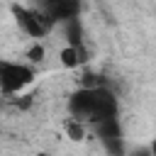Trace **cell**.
I'll return each instance as SVG.
<instances>
[{"instance_id": "obj_1", "label": "cell", "mask_w": 156, "mask_h": 156, "mask_svg": "<svg viewBox=\"0 0 156 156\" xmlns=\"http://www.w3.org/2000/svg\"><path fill=\"white\" fill-rule=\"evenodd\" d=\"M117 110H119V105H117L115 93L100 83L98 85H83L68 98L71 117L83 119L88 124H95L105 117H112V115H117Z\"/></svg>"}, {"instance_id": "obj_2", "label": "cell", "mask_w": 156, "mask_h": 156, "mask_svg": "<svg viewBox=\"0 0 156 156\" xmlns=\"http://www.w3.org/2000/svg\"><path fill=\"white\" fill-rule=\"evenodd\" d=\"M12 15L20 24V29L24 34H29L32 39H41L54 29V20L41 10V7H22V5H12Z\"/></svg>"}, {"instance_id": "obj_3", "label": "cell", "mask_w": 156, "mask_h": 156, "mask_svg": "<svg viewBox=\"0 0 156 156\" xmlns=\"http://www.w3.org/2000/svg\"><path fill=\"white\" fill-rule=\"evenodd\" d=\"M32 80H34V68L32 66L12 63V61L0 63V88H2L5 95H15V93L24 90Z\"/></svg>"}, {"instance_id": "obj_4", "label": "cell", "mask_w": 156, "mask_h": 156, "mask_svg": "<svg viewBox=\"0 0 156 156\" xmlns=\"http://www.w3.org/2000/svg\"><path fill=\"white\" fill-rule=\"evenodd\" d=\"M93 129H95V134L100 136V141L105 144V149H107L110 154H122V151H124V149H122V127H119L117 115L95 122Z\"/></svg>"}, {"instance_id": "obj_5", "label": "cell", "mask_w": 156, "mask_h": 156, "mask_svg": "<svg viewBox=\"0 0 156 156\" xmlns=\"http://www.w3.org/2000/svg\"><path fill=\"white\" fill-rule=\"evenodd\" d=\"M41 10L58 24L80 17L83 0H41Z\"/></svg>"}, {"instance_id": "obj_6", "label": "cell", "mask_w": 156, "mask_h": 156, "mask_svg": "<svg viewBox=\"0 0 156 156\" xmlns=\"http://www.w3.org/2000/svg\"><path fill=\"white\" fill-rule=\"evenodd\" d=\"M58 58H61V63H63L66 68H78V66H83V63L88 61V51H85V46H83V44H80V46L68 44V46H63V49H61Z\"/></svg>"}, {"instance_id": "obj_7", "label": "cell", "mask_w": 156, "mask_h": 156, "mask_svg": "<svg viewBox=\"0 0 156 156\" xmlns=\"http://www.w3.org/2000/svg\"><path fill=\"white\" fill-rule=\"evenodd\" d=\"M63 29H66V39H68V44H76V46L83 44V27H80V20H78V17L63 22Z\"/></svg>"}, {"instance_id": "obj_8", "label": "cell", "mask_w": 156, "mask_h": 156, "mask_svg": "<svg viewBox=\"0 0 156 156\" xmlns=\"http://www.w3.org/2000/svg\"><path fill=\"white\" fill-rule=\"evenodd\" d=\"M85 122L83 119H76V117H71L68 122H66V132H68V136L73 139V141H80V139H85V127H83Z\"/></svg>"}, {"instance_id": "obj_9", "label": "cell", "mask_w": 156, "mask_h": 156, "mask_svg": "<svg viewBox=\"0 0 156 156\" xmlns=\"http://www.w3.org/2000/svg\"><path fill=\"white\" fill-rule=\"evenodd\" d=\"M27 56H29V61H41V58H44V49H41L39 44H34V46L27 51Z\"/></svg>"}, {"instance_id": "obj_10", "label": "cell", "mask_w": 156, "mask_h": 156, "mask_svg": "<svg viewBox=\"0 0 156 156\" xmlns=\"http://www.w3.org/2000/svg\"><path fill=\"white\" fill-rule=\"evenodd\" d=\"M149 151H151V154H154V156H156V139H154V141H151V149H149Z\"/></svg>"}]
</instances>
